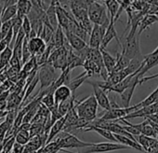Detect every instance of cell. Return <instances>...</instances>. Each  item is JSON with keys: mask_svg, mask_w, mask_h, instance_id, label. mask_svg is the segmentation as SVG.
<instances>
[{"mask_svg": "<svg viewBox=\"0 0 158 153\" xmlns=\"http://www.w3.org/2000/svg\"><path fill=\"white\" fill-rule=\"evenodd\" d=\"M88 3V16L93 24H98L103 27H108L110 24V17L103 3L94 0H87Z\"/></svg>", "mask_w": 158, "mask_h": 153, "instance_id": "obj_1", "label": "cell"}, {"mask_svg": "<svg viewBox=\"0 0 158 153\" xmlns=\"http://www.w3.org/2000/svg\"><path fill=\"white\" fill-rule=\"evenodd\" d=\"M74 107L78 118L87 120L89 122L97 119L98 104L93 94L81 101L75 100Z\"/></svg>", "mask_w": 158, "mask_h": 153, "instance_id": "obj_2", "label": "cell"}, {"mask_svg": "<svg viewBox=\"0 0 158 153\" xmlns=\"http://www.w3.org/2000/svg\"><path fill=\"white\" fill-rule=\"evenodd\" d=\"M52 141L56 142L59 148L63 151V152H68V153H73L67 149L69 148H82L86 147L91 145V143H87L79 138H77L75 135L72 134L71 133H67L65 131H61Z\"/></svg>", "mask_w": 158, "mask_h": 153, "instance_id": "obj_3", "label": "cell"}, {"mask_svg": "<svg viewBox=\"0 0 158 153\" xmlns=\"http://www.w3.org/2000/svg\"><path fill=\"white\" fill-rule=\"evenodd\" d=\"M139 36L138 33H128L126 37L125 43L121 45V53L125 55L128 60H143L140 48H139Z\"/></svg>", "mask_w": 158, "mask_h": 153, "instance_id": "obj_4", "label": "cell"}, {"mask_svg": "<svg viewBox=\"0 0 158 153\" xmlns=\"http://www.w3.org/2000/svg\"><path fill=\"white\" fill-rule=\"evenodd\" d=\"M128 147L123 146L119 143H111V142H102V143H91L90 146L79 148L77 153H104L116 151L121 149H127Z\"/></svg>", "mask_w": 158, "mask_h": 153, "instance_id": "obj_5", "label": "cell"}, {"mask_svg": "<svg viewBox=\"0 0 158 153\" xmlns=\"http://www.w3.org/2000/svg\"><path fill=\"white\" fill-rule=\"evenodd\" d=\"M37 76L41 84L39 92L50 87L58 78L54 67L48 63L39 66V70H37Z\"/></svg>", "mask_w": 158, "mask_h": 153, "instance_id": "obj_6", "label": "cell"}, {"mask_svg": "<svg viewBox=\"0 0 158 153\" xmlns=\"http://www.w3.org/2000/svg\"><path fill=\"white\" fill-rule=\"evenodd\" d=\"M137 105L135 106H131L128 107H114L111 108L110 110L106 111L103 113V115L102 117H100L99 119L102 120H112V121H115V120H119L122 119H125L127 115H129L130 113H132L133 111L137 110Z\"/></svg>", "mask_w": 158, "mask_h": 153, "instance_id": "obj_7", "label": "cell"}, {"mask_svg": "<svg viewBox=\"0 0 158 153\" xmlns=\"http://www.w3.org/2000/svg\"><path fill=\"white\" fill-rule=\"evenodd\" d=\"M70 9L77 23L89 18L87 0H84V1H82V0H75V1L73 0V1H70Z\"/></svg>", "mask_w": 158, "mask_h": 153, "instance_id": "obj_8", "label": "cell"}, {"mask_svg": "<svg viewBox=\"0 0 158 153\" xmlns=\"http://www.w3.org/2000/svg\"><path fill=\"white\" fill-rule=\"evenodd\" d=\"M158 65V47L151 53L143 57L142 63L140 65V68L138 72L139 78H142V76L152 67Z\"/></svg>", "mask_w": 158, "mask_h": 153, "instance_id": "obj_9", "label": "cell"}, {"mask_svg": "<svg viewBox=\"0 0 158 153\" xmlns=\"http://www.w3.org/2000/svg\"><path fill=\"white\" fill-rule=\"evenodd\" d=\"M89 83L93 87V95L97 101L98 106H100L102 108L105 109L106 111L111 109V101L107 95V93L102 89L101 87H99L98 85H96L93 81H89Z\"/></svg>", "mask_w": 158, "mask_h": 153, "instance_id": "obj_10", "label": "cell"}, {"mask_svg": "<svg viewBox=\"0 0 158 153\" xmlns=\"http://www.w3.org/2000/svg\"><path fill=\"white\" fill-rule=\"evenodd\" d=\"M106 29H107L106 27L98 24H93L92 31L89 37L88 46L91 49H100Z\"/></svg>", "mask_w": 158, "mask_h": 153, "instance_id": "obj_11", "label": "cell"}, {"mask_svg": "<svg viewBox=\"0 0 158 153\" xmlns=\"http://www.w3.org/2000/svg\"><path fill=\"white\" fill-rule=\"evenodd\" d=\"M140 68V67H139ZM139 70L134 74L133 76V79L129 84V86L122 93L120 94V97H121V101H122V104H123V107H129V104H130V101H131V98L133 96V94H134V91L136 89V87L139 85V81L140 80V78H139L138 76V72Z\"/></svg>", "mask_w": 158, "mask_h": 153, "instance_id": "obj_12", "label": "cell"}, {"mask_svg": "<svg viewBox=\"0 0 158 153\" xmlns=\"http://www.w3.org/2000/svg\"><path fill=\"white\" fill-rule=\"evenodd\" d=\"M114 22L110 20V24L108 25L106 31H105V34L103 36V38H102V44H101V50H106L107 46L110 44V42L113 40V39H115L118 43V45L121 47V40L119 39L118 36H117V32H116V29H115V26H114Z\"/></svg>", "mask_w": 158, "mask_h": 153, "instance_id": "obj_13", "label": "cell"}, {"mask_svg": "<svg viewBox=\"0 0 158 153\" xmlns=\"http://www.w3.org/2000/svg\"><path fill=\"white\" fill-rule=\"evenodd\" d=\"M157 113H158V103L139 108V109L133 111L132 113H130L129 115H127L124 120L135 119V118H145L146 119L149 116L153 115V114H157Z\"/></svg>", "mask_w": 158, "mask_h": 153, "instance_id": "obj_14", "label": "cell"}, {"mask_svg": "<svg viewBox=\"0 0 158 153\" xmlns=\"http://www.w3.org/2000/svg\"><path fill=\"white\" fill-rule=\"evenodd\" d=\"M73 96V93L69 89L68 86L66 85H61L54 90L53 93V98H54V103L55 106L57 107L60 103L70 99Z\"/></svg>", "mask_w": 158, "mask_h": 153, "instance_id": "obj_15", "label": "cell"}, {"mask_svg": "<svg viewBox=\"0 0 158 153\" xmlns=\"http://www.w3.org/2000/svg\"><path fill=\"white\" fill-rule=\"evenodd\" d=\"M64 32V35H65V37H66V40L69 44V46L71 47V49L74 51H79V50H82L83 49H85L88 44L82 40L80 37H78L77 36L72 34L71 32L69 31H63Z\"/></svg>", "mask_w": 158, "mask_h": 153, "instance_id": "obj_16", "label": "cell"}, {"mask_svg": "<svg viewBox=\"0 0 158 153\" xmlns=\"http://www.w3.org/2000/svg\"><path fill=\"white\" fill-rule=\"evenodd\" d=\"M28 47L32 56H39L45 52L47 44L37 37L32 39H28Z\"/></svg>", "mask_w": 158, "mask_h": 153, "instance_id": "obj_17", "label": "cell"}, {"mask_svg": "<svg viewBox=\"0 0 158 153\" xmlns=\"http://www.w3.org/2000/svg\"><path fill=\"white\" fill-rule=\"evenodd\" d=\"M65 124V117H61L60 119H59L58 120H56L49 128L48 133V139L46 142V145L50 143L62 130Z\"/></svg>", "mask_w": 158, "mask_h": 153, "instance_id": "obj_18", "label": "cell"}, {"mask_svg": "<svg viewBox=\"0 0 158 153\" xmlns=\"http://www.w3.org/2000/svg\"><path fill=\"white\" fill-rule=\"evenodd\" d=\"M46 17L49 23V24L51 25V27L56 30L57 27L59 26L58 24V20H57V14H56V0L54 1H50L49 6L48 7V9L46 10Z\"/></svg>", "mask_w": 158, "mask_h": 153, "instance_id": "obj_19", "label": "cell"}, {"mask_svg": "<svg viewBox=\"0 0 158 153\" xmlns=\"http://www.w3.org/2000/svg\"><path fill=\"white\" fill-rule=\"evenodd\" d=\"M101 50V49H100ZM101 53H102V62L104 64L105 69L107 70L108 74H112L115 64H116V59L112 56L106 50H101Z\"/></svg>", "mask_w": 158, "mask_h": 153, "instance_id": "obj_20", "label": "cell"}, {"mask_svg": "<svg viewBox=\"0 0 158 153\" xmlns=\"http://www.w3.org/2000/svg\"><path fill=\"white\" fill-rule=\"evenodd\" d=\"M114 137L117 141V143L123 145V146H127L128 148H134L138 151H141V152H144V150L142 149V147L140 146V145L137 142V141H134L127 136H124V135H119V134H114Z\"/></svg>", "mask_w": 158, "mask_h": 153, "instance_id": "obj_21", "label": "cell"}, {"mask_svg": "<svg viewBox=\"0 0 158 153\" xmlns=\"http://www.w3.org/2000/svg\"><path fill=\"white\" fill-rule=\"evenodd\" d=\"M84 132H95L97 133L98 134H100L101 136L104 137L105 139H107L109 142L111 143H117L115 137H114V134L113 133H111L110 131L108 130H105V129H101V128H98V127H95V126H87L84 130Z\"/></svg>", "mask_w": 158, "mask_h": 153, "instance_id": "obj_22", "label": "cell"}, {"mask_svg": "<svg viewBox=\"0 0 158 153\" xmlns=\"http://www.w3.org/2000/svg\"><path fill=\"white\" fill-rule=\"evenodd\" d=\"M16 6H17V16L22 19L27 16L32 9L31 1H28V0H18Z\"/></svg>", "mask_w": 158, "mask_h": 153, "instance_id": "obj_23", "label": "cell"}, {"mask_svg": "<svg viewBox=\"0 0 158 153\" xmlns=\"http://www.w3.org/2000/svg\"><path fill=\"white\" fill-rule=\"evenodd\" d=\"M133 127H135L141 135L148 136V137H152L153 138V129L149 120H144L143 122L139 124H132Z\"/></svg>", "mask_w": 158, "mask_h": 153, "instance_id": "obj_24", "label": "cell"}, {"mask_svg": "<svg viewBox=\"0 0 158 153\" xmlns=\"http://www.w3.org/2000/svg\"><path fill=\"white\" fill-rule=\"evenodd\" d=\"M56 14H57V20H58V24L59 26H60L63 30H65L68 27L69 24V19L66 16L65 12L63 11L62 8L60 6L59 1H56Z\"/></svg>", "mask_w": 158, "mask_h": 153, "instance_id": "obj_25", "label": "cell"}, {"mask_svg": "<svg viewBox=\"0 0 158 153\" xmlns=\"http://www.w3.org/2000/svg\"><path fill=\"white\" fill-rule=\"evenodd\" d=\"M155 22H158V17L156 15L146 14L139 23V28L138 29V35L139 36L145 29H147L149 26H151Z\"/></svg>", "mask_w": 158, "mask_h": 153, "instance_id": "obj_26", "label": "cell"}, {"mask_svg": "<svg viewBox=\"0 0 158 153\" xmlns=\"http://www.w3.org/2000/svg\"><path fill=\"white\" fill-rule=\"evenodd\" d=\"M103 2L106 10L108 11V15L110 17V20L114 21V18L119 11V4L117 2V0H106V1Z\"/></svg>", "mask_w": 158, "mask_h": 153, "instance_id": "obj_27", "label": "cell"}, {"mask_svg": "<svg viewBox=\"0 0 158 153\" xmlns=\"http://www.w3.org/2000/svg\"><path fill=\"white\" fill-rule=\"evenodd\" d=\"M88 79H89V76H88L87 73L84 71L81 75L77 76L75 79L71 80L70 82H69V84H68V87H69V89L71 90V92L73 93L75 90H77L79 87H80Z\"/></svg>", "mask_w": 158, "mask_h": 153, "instance_id": "obj_28", "label": "cell"}, {"mask_svg": "<svg viewBox=\"0 0 158 153\" xmlns=\"http://www.w3.org/2000/svg\"><path fill=\"white\" fill-rule=\"evenodd\" d=\"M53 40H54L55 50L56 49H60V48L64 46V44L66 42V37H65L63 29L60 26H58L57 29L55 30L54 36H53Z\"/></svg>", "mask_w": 158, "mask_h": 153, "instance_id": "obj_29", "label": "cell"}, {"mask_svg": "<svg viewBox=\"0 0 158 153\" xmlns=\"http://www.w3.org/2000/svg\"><path fill=\"white\" fill-rule=\"evenodd\" d=\"M17 15V6H10L7 8H3L2 13H1V22L5 23L8 21L12 20Z\"/></svg>", "mask_w": 158, "mask_h": 153, "instance_id": "obj_30", "label": "cell"}, {"mask_svg": "<svg viewBox=\"0 0 158 153\" xmlns=\"http://www.w3.org/2000/svg\"><path fill=\"white\" fill-rule=\"evenodd\" d=\"M116 64H115V67L113 71V73L114 72H118V71H121L125 68H127L130 63V60H128L125 55H123L121 52H117L116 53Z\"/></svg>", "mask_w": 158, "mask_h": 153, "instance_id": "obj_31", "label": "cell"}, {"mask_svg": "<svg viewBox=\"0 0 158 153\" xmlns=\"http://www.w3.org/2000/svg\"><path fill=\"white\" fill-rule=\"evenodd\" d=\"M11 57H12V49L10 47H8L2 52H0V71L2 69H5L8 66Z\"/></svg>", "mask_w": 158, "mask_h": 153, "instance_id": "obj_32", "label": "cell"}, {"mask_svg": "<svg viewBox=\"0 0 158 153\" xmlns=\"http://www.w3.org/2000/svg\"><path fill=\"white\" fill-rule=\"evenodd\" d=\"M83 67L85 68V72L87 73V75L89 76V78L94 76V75H99L100 76V69L97 66V64L95 63H93L90 60H85L84 63H83Z\"/></svg>", "mask_w": 158, "mask_h": 153, "instance_id": "obj_33", "label": "cell"}, {"mask_svg": "<svg viewBox=\"0 0 158 153\" xmlns=\"http://www.w3.org/2000/svg\"><path fill=\"white\" fill-rule=\"evenodd\" d=\"M31 139L30 136V133L27 131H23V130H19L16 133L15 135V142L22 145V146H25Z\"/></svg>", "mask_w": 158, "mask_h": 153, "instance_id": "obj_34", "label": "cell"}, {"mask_svg": "<svg viewBox=\"0 0 158 153\" xmlns=\"http://www.w3.org/2000/svg\"><path fill=\"white\" fill-rule=\"evenodd\" d=\"M37 68H38V65L36 63V58H35V56H33V57H31V59L28 62H26L23 64L22 70L24 73H26L27 75H29L32 72H34L35 70H37Z\"/></svg>", "mask_w": 158, "mask_h": 153, "instance_id": "obj_35", "label": "cell"}, {"mask_svg": "<svg viewBox=\"0 0 158 153\" xmlns=\"http://www.w3.org/2000/svg\"><path fill=\"white\" fill-rule=\"evenodd\" d=\"M32 54L30 52L29 47H28V38H24L23 45V57H22V64H24L26 62H28L31 59Z\"/></svg>", "mask_w": 158, "mask_h": 153, "instance_id": "obj_36", "label": "cell"}, {"mask_svg": "<svg viewBox=\"0 0 158 153\" xmlns=\"http://www.w3.org/2000/svg\"><path fill=\"white\" fill-rule=\"evenodd\" d=\"M22 29L25 35V37L28 38L29 35L32 31V26H31V23L29 21V19L27 18V16L23 18V24H22Z\"/></svg>", "mask_w": 158, "mask_h": 153, "instance_id": "obj_37", "label": "cell"}, {"mask_svg": "<svg viewBox=\"0 0 158 153\" xmlns=\"http://www.w3.org/2000/svg\"><path fill=\"white\" fill-rule=\"evenodd\" d=\"M12 29V24H11V20L2 23V26H1V39L4 38L8 33Z\"/></svg>", "mask_w": 158, "mask_h": 153, "instance_id": "obj_38", "label": "cell"}, {"mask_svg": "<svg viewBox=\"0 0 158 153\" xmlns=\"http://www.w3.org/2000/svg\"><path fill=\"white\" fill-rule=\"evenodd\" d=\"M10 67H13V68H18V69H22V61L19 60L18 58H16L15 56L12 55L10 61Z\"/></svg>", "mask_w": 158, "mask_h": 153, "instance_id": "obj_39", "label": "cell"}, {"mask_svg": "<svg viewBox=\"0 0 158 153\" xmlns=\"http://www.w3.org/2000/svg\"><path fill=\"white\" fill-rule=\"evenodd\" d=\"M12 127V125H10V123H8L6 120L0 125V134H5L9 130H10V128Z\"/></svg>", "mask_w": 158, "mask_h": 153, "instance_id": "obj_40", "label": "cell"}, {"mask_svg": "<svg viewBox=\"0 0 158 153\" xmlns=\"http://www.w3.org/2000/svg\"><path fill=\"white\" fill-rule=\"evenodd\" d=\"M23 150H24V146H22L18 143H14L13 145V151L14 153H23Z\"/></svg>", "mask_w": 158, "mask_h": 153, "instance_id": "obj_41", "label": "cell"}, {"mask_svg": "<svg viewBox=\"0 0 158 153\" xmlns=\"http://www.w3.org/2000/svg\"><path fill=\"white\" fill-rule=\"evenodd\" d=\"M6 114H8V112H5V111H3V110H0V117H3V116H5Z\"/></svg>", "mask_w": 158, "mask_h": 153, "instance_id": "obj_42", "label": "cell"}]
</instances>
